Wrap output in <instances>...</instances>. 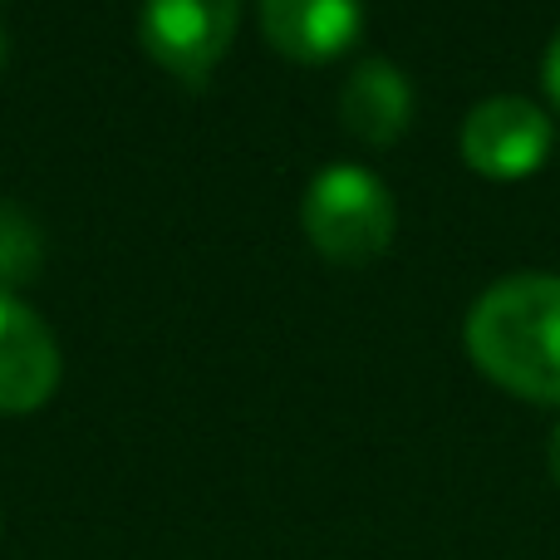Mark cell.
Masks as SVG:
<instances>
[{
    "instance_id": "6da1fadb",
    "label": "cell",
    "mask_w": 560,
    "mask_h": 560,
    "mask_svg": "<svg viewBox=\"0 0 560 560\" xmlns=\"http://www.w3.org/2000/svg\"><path fill=\"white\" fill-rule=\"evenodd\" d=\"M467 354L497 388L560 404V276H506L467 310Z\"/></svg>"
},
{
    "instance_id": "7a4b0ae2",
    "label": "cell",
    "mask_w": 560,
    "mask_h": 560,
    "mask_svg": "<svg viewBox=\"0 0 560 560\" xmlns=\"http://www.w3.org/2000/svg\"><path fill=\"white\" fill-rule=\"evenodd\" d=\"M300 222H305V236L319 256H329L335 266H364L388 252L398 212L388 187L369 167L335 163L310 183Z\"/></svg>"
},
{
    "instance_id": "3957f363",
    "label": "cell",
    "mask_w": 560,
    "mask_h": 560,
    "mask_svg": "<svg viewBox=\"0 0 560 560\" xmlns=\"http://www.w3.org/2000/svg\"><path fill=\"white\" fill-rule=\"evenodd\" d=\"M242 0H143V49L177 79H207L232 49Z\"/></svg>"
},
{
    "instance_id": "277c9868",
    "label": "cell",
    "mask_w": 560,
    "mask_h": 560,
    "mask_svg": "<svg viewBox=\"0 0 560 560\" xmlns=\"http://www.w3.org/2000/svg\"><path fill=\"white\" fill-rule=\"evenodd\" d=\"M551 153V118L516 94L482 98L463 118V163L492 183L532 177Z\"/></svg>"
},
{
    "instance_id": "5b68a950",
    "label": "cell",
    "mask_w": 560,
    "mask_h": 560,
    "mask_svg": "<svg viewBox=\"0 0 560 560\" xmlns=\"http://www.w3.org/2000/svg\"><path fill=\"white\" fill-rule=\"evenodd\" d=\"M59 388V345L30 305L0 290V413H35Z\"/></svg>"
},
{
    "instance_id": "8992f818",
    "label": "cell",
    "mask_w": 560,
    "mask_h": 560,
    "mask_svg": "<svg viewBox=\"0 0 560 560\" xmlns=\"http://www.w3.org/2000/svg\"><path fill=\"white\" fill-rule=\"evenodd\" d=\"M364 25V0H261L266 39L295 65L345 55Z\"/></svg>"
},
{
    "instance_id": "52a82bcc",
    "label": "cell",
    "mask_w": 560,
    "mask_h": 560,
    "mask_svg": "<svg viewBox=\"0 0 560 560\" xmlns=\"http://www.w3.org/2000/svg\"><path fill=\"white\" fill-rule=\"evenodd\" d=\"M339 118L369 148H388L413 124V84L388 59H359L339 89Z\"/></svg>"
},
{
    "instance_id": "ba28073f",
    "label": "cell",
    "mask_w": 560,
    "mask_h": 560,
    "mask_svg": "<svg viewBox=\"0 0 560 560\" xmlns=\"http://www.w3.org/2000/svg\"><path fill=\"white\" fill-rule=\"evenodd\" d=\"M39 261H45V236L35 217L15 202H0V290L35 280Z\"/></svg>"
},
{
    "instance_id": "9c48e42d",
    "label": "cell",
    "mask_w": 560,
    "mask_h": 560,
    "mask_svg": "<svg viewBox=\"0 0 560 560\" xmlns=\"http://www.w3.org/2000/svg\"><path fill=\"white\" fill-rule=\"evenodd\" d=\"M541 84H546V94H551V104L560 108V30H556L551 45H546V59H541Z\"/></svg>"
},
{
    "instance_id": "30bf717a",
    "label": "cell",
    "mask_w": 560,
    "mask_h": 560,
    "mask_svg": "<svg viewBox=\"0 0 560 560\" xmlns=\"http://www.w3.org/2000/svg\"><path fill=\"white\" fill-rule=\"evenodd\" d=\"M546 457H551V477H556V487H560V423H556L551 443H546Z\"/></svg>"
},
{
    "instance_id": "8fae6325",
    "label": "cell",
    "mask_w": 560,
    "mask_h": 560,
    "mask_svg": "<svg viewBox=\"0 0 560 560\" xmlns=\"http://www.w3.org/2000/svg\"><path fill=\"white\" fill-rule=\"evenodd\" d=\"M0 49H5V39H0Z\"/></svg>"
}]
</instances>
